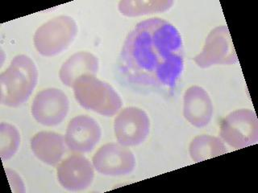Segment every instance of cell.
Returning <instances> with one entry per match:
<instances>
[{
	"label": "cell",
	"mask_w": 258,
	"mask_h": 193,
	"mask_svg": "<svg viewBox=\"0 0 258 193\" xmlns=\"http://www.w3.org/2000/svg\"><path fill=\"white\" fill-rule=\"evenodd\" d=\"M31 149L37 159L49 166H56L67 151L63 135L52 131H40L31 140Z\"/></svg>",
	"instance_id": "cell-13"
},
{
	"label": "cell",
	"mask_w": 258,
	"mask_h": 193,
	"mask_svg": "<svg viewBox=\"0 0 258 193\" xmlns=\"http://www.w3.org/2000/svg\"><path fill=\"white\" fill-rule=\"evenodd\" d=\"M173 5L172 0H123L119 2L118 9L123 16L137 17L166 12Z\"/></svg>",
	"instance_id": "cell-16"
},
{
	"label": "cell",
	"mask_w": 258,
	"mask_h": 193,
	"mask_svg": "<svg viewBox=\"0 0 258 193\" xmlns=\"http://www.w3.org/2000/svg\"><path fill=\"white\" fill-rule=\"evenodd\" d=\"M102 137V130L95 119L87 115H79L71 119L66 132L69 150L77 154L91 152Z\"/></svg>",
	"instance_id": "cell-11"
},
{
	"label": "cell",
	"mask_w": 258,
	"mask_h": 193,
	"mask_svg": "<svg viewBox=\"0 0 258 193\" xmlns=\"http://www.w3.org/2000/svg\"><path fill=\"white\" fill-rule=\"evenodd\" d=\"M20 144L18 129L7 123L0 124V156L4 162L16 155Z\"/></svg>",
	"instance_id": "cell-17"
},
{
	"label": "cell",
	"mask_w": 258,
	"mask_h": 193,
	"mask_svg": "<svg viewBox=\"0 0 258 193\" xmlns=\"http://www.w3.org/2000/svg\"><path fill=\"white\" fill-rule=\"evenodd\" d=\"M149 131V116L138 107H126L114 121L115 139L124 147H136L143 143L147 139Z\"/></svg>",
	"instance_id": "cell-7"
},
{
	"label": "cell",
	"mask_w": 258,
	"mask_h": 193,
	"mask_svg": "<svg viewBox=\"0 0 258 193\" xmlns=\"http://www.w3.org/2000/svg\"><path fill=\"white\" fill-rule=\"evenodd\" d=\"M70 111L68 96L59 88H44L35 96L32 115L45 127H56L62 123Z\"/></svg>",
	"instance_id": "cell-8"
},
{
	"label": "cell",
	"mask_w": 258,
	"mask_h": 193,
	"mask_svg": "<svg viewBox=\"0 0 258 193\" xmlns=\"http://www.w3.org/2000/svg\"><path fill=\"white\" fill-rule=\"evenodd\" d=\"M213 103L208 92L202 87L193 85L183 96V115L189 124L197 128L205 127L213 117Z\"/></svg>",
	"instance_id": "cell-12"
},
{
	"label": "cell",
	"mask_w": 258,
	"mask_h": 193,
	"mask_svg": "<svg viewBox=\"0 0 258 193\" xmlns=\"http://www.w3.org/2000/svg\"><path fill=\"white\" fill-rule=\"evenodd\" d=\"M220 138L230 147L245 148L257 143L258 120L249 109H240L230 113L220 125Z\"/></svg>",
	"instance_id": "cell-5"
},
{
	"label": "cell",
	"mask_w": 258,
	"mask_h": 193,
	"mask_svg": "<svg viewBox=\"0 0 258 193\" xmlns=\"http://www.w3.org/2000/svg\"><path fill=\"white\" fill-rule=\"evenodd\" d=\"M184 68L179 32L164 19H148L134 27L125 39L119 60L123 78L137 86L171 88Z\"/></svg>",
	"instance_id": "cell-1"
},
{
	"label": "cell",
	"mask_w": 258,
	"mask_h": 193,
	"mask_svg": "<svg viewBox=\"0 0 258 193\" xmlns=\"http://www.w3.org/2000/svg\"><path fill=\"white\" fill-rule=\"evenodd\" d=\"M92 164L99 174L107 176H122L133 172L136 167L134 154L120 143L103 145L92 158Z\"/></svg>",
	"instance_id": "cell-9"
},
{
	"label": "cell",
	"mask_w": 258,
	"mask_h": 193,
	"mask_svg": "<svg viewBox=\"0 0 258 193\" xmlns=\"http://www.w3.org/2000/svg\"><path fill=\"white\" fill-rule=\"evenodd\" d=\"M75 99L81 107L106 117L119 112L123 102L111 84L97 78L95 75H83L73 84Z\"/></svg>",
	"instance_id": "cell-3"
},
{
	"label": "cell",
	"mask_w": 258,
	"mask_h": 193,
	"mask_svg": "<svg viewBox=\"0 0 258 193\" xmlns=\"http://www.w3.org/2000/svg\"><path fill=\"white\" fill-rule=\"evenodd\" d=\"M227 152L224 141L218 137L209 135L195 137L189 147V155L196 163L224 155Z\"/></svg>",
	"instance_id": "cell-15"
},
{
	"label": "cell",
	"mask_w": 258,
	"mask_h": 193,
	"mask_svg": "<svg viewBox=\"0 0 258 193\" xmlns=\"http://www.w3.org/2000/svg\"><path fill=\"white\" fill-rule=\"evenodd\" d=\"M99 59L88 52H79L63 63L59 72L60 80L66 86L72 87L77 79L83 75H95L99 71Z\"/></svg>",
	"instance_id": "cell-14"
},
{
	"label": "cell",
	"mask_w": 258,
	"mask_h": 193,
	"mask_svg": "<svg viewBox=\"0 0 258 193\" xmlns=\"http://www.w3.org/2000/svg\"><path fill=\"white\" fill-rule=\"evenodd\" d=\"M78 32L75 20L68 16H56L42 24L35 32V48L42 56L60 54L72 44Z\"/></svg>",
	"instance_id": "cell-4"
},
{
	"label": "cell",
	"mask_w": 258,
	"mask_h": 193,
	"mask_svg": "<svg viewBox=\"0 0 258 193\" xmlns=\"http://www.w3.org/2000/svg\"><path fill=\"white\" fill-rule=\"evenodd\" d=\"M56 175L61 187L71 191L86 190L92 184L95 167L83 155H72L58 165Z\"/></svg>",
	"instance_id": "cell-10"
},
{
	"label": "cell",
	"mask_w": 258,
	"mask_h": 193,
	"mask_svg": "<svg viewBox=\"0 0 258 193\" xmlns=\"http://www.w3.org/2000/svg\"><path fill=\"white\" fill-rule=\"evenodd\" d=\"M194 60L201 68L237 63V56L228 27L221 25L212 29L206 38L202 52Z\"/></svg>",
	"instance_id": "cell-6"
},
{
	"label": "cell",
	"mask_w": 258,
	"mask_h": 193,
	"mask_svg": "<svg viewBox=\"0 0 258 193\" xmlns=\"http://www.w3.org/2000/svg\"><path fill=\"white\" fill-rule=\"evenodd\" d=\"M38 82V71L32 59L18 55L0 75V103L16 108L26 103Z\"/></svg>",
	"instance_id": "cell-2"
}]
</instances>
